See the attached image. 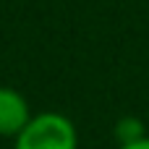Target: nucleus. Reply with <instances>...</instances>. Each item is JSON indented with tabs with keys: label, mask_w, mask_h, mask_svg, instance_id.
<instances>
[{
	"label": "nucleus",
	"mask_w": 149,
	"mask_h": 149,
	"mask_svg": "<svg viewBox=\"0 0 149 149\" xmlns=\"http://www.w3.org/2000/svg\"><path fill=\"white\" fill-rule=\"evenodd\" d=\"M31 110L26 97L13 86H0V136L16 139L21 128L31 120Z\"/></svg>",
	"instance_id": "obj_2"
},
{
	"label": "nucleus",
	"mask_w": 149,
	"mask_h": 149,
	"mask_svg": "<svg viewBox=\"0 0 149 149\" xmlns=\"http://www.w3.org/2000/svg\"><path fill=\"white\" fill-rule=\"evenodd\" d=\"M139 136H144V126H141L136 118H126V120L118 123V139H120V144L134 141V139H139Z\"/></svg>",
	"instance_id": "obj_3"
},
{
	"label": "nucleus",
	"mask_w": 149,
	"mask_h": 149,
	"mask_svg": "<svg viewBox=\"0 0 149 149\" xmlns=\"http://www.w3.org/2000/svg\"><path fill=\"white\" fill-rule=\"evenodd\" d=\"M13 149H79V134L63 113H37L13 139Z\"/></svg>",
	"instance_id": "obj_1"
},
{
	"label": "nucleus",
	"mask_w": 149,
	"mask_h": 149,
	"mask_svg": "<svg viewBox=\"0 0 149 149\" xmlns=\"http://www.w3.org/2000/svg\"><path fill=\"white\" fill-rule=\"evenodd\" d=\"M118 149H149V136H139V139H134V141H126V144H120Z\"/></svg>",
	"instance_id": "obj_4"
}]
</instances>
